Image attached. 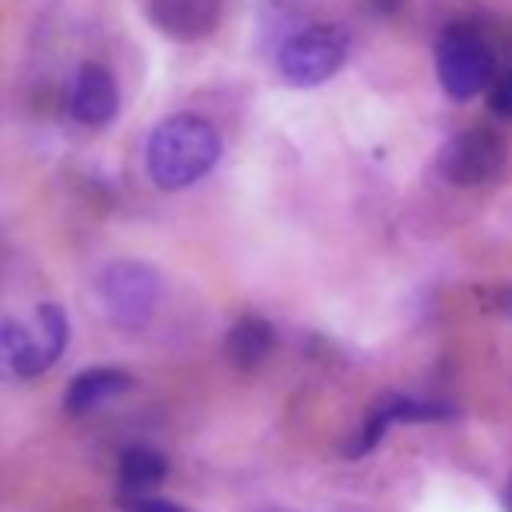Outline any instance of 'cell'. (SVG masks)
<instances>
[{
	"mask_svg": "<svg viewBox=\"0 0 512 512\" xmlns=\"http://www.w3.org/2000/svg\"><path fill=\"white\" fill-rule=\"evenodd\" d=\"M116 508L120 512H188L184 504H172L164 496H144V492H120L116 496Z\"/></svg>",
	"mask_w": 512,
	"mask_h": 512,
	"instance_id": "5bb4252c",
	"label": "cell"
},
{
	"mask_svg": "<svg viewBox=\"0 0 512 512\" xmlns=\"http://www.w3.org/2000/svg\"><path fill=\"white\" fill-rule=\"evenodd\" d=\"M504 140L492 128H460L456 136H448L440 144L436 168L444 180L460 184V188H476L488 184L500 168H504Z\"/></svg>",
	"mask_w": 512,
	"mask_h": 512,
	"instance_id": "5b68a950",
	"label": "cell"
},
{
	"mask_svg": "<svg viewBox=\"0 0 512 512\" xmlns=\"http://www.w3.org/2000/svg\"><path fill=\"white\" fill-rule=\"evenodd\" d=\"M272 344H276V332L264 316H240L224 336V356L236 368H256V364H264Z\"/></svg>",
	"mask_w": 512,
	"mask_h": 512,
	"instance_id": "8fae6325",
	"label": "cell"
},
{
	"mask_svg": "<svg viewBox=\"0 0 512 512\" xmlns=\"http://www.w3.org/2000/svg\"><path fill=\"white\" fill-rule=\"evenodd\" d=\"M508 512H512V500H508Z\"/></svg>",
	"mask_w": 512,
	"mask_h": 512,
	"instance_id": "2e32d148",
	"label": "cell"
},
{
	"mask_svg": "<svg viewBox=\"0 0 512 512\" xmlns=\"http://www.w3.org/2000/svg\"><path fill=\"white\" fill-rule=\"evenodd\" d=\"M116 108H120V88L112 80V72L104 64H80L76 76H72V88H68V112L72 120H80L84 128H104L116 120Z\"/></svg>",
	"mask_w": 512,
	"mask_h": 512,
	"instance_id": "8992f818",
	"label": "cell"
},
{
	"mask_svg": "<svg viewBox=\"0 0 512 512\" xmlns=\"http://www.w3.org/2000/svg\"><path fill=\"white\" fill-rule=\"evenodd\" d=\"M224 0H148V20L172 40H204L216 32Z\"/></svg>",
	"mask_w": 512,
	"mask_h": 512,
	"instance_id": "52a82bcc",
	"label": "cell"
},
{
	"mask_svg": "<svg viewBox=\"0 0 512 512\" xmlns=\"http://www.w3.org/2000/svg\"><path fill=\"white\" fill-rule=\"evenodd\" d=\"M220 160V136L212 128V120L192 116V112H176L164 116L144 144V168L148 180L164 192L188 188L200 176L212 172V164Z\"/></svg>",
	"mask_w": 512,
	"mask_h": 512,
	"instance_id": "6da1fadb",
	"label": "cell"
},
{
	"mask_svg": "<svg viewBox=\"0 0 512 512\" xmlns=\"http://www.w3.org/2000/svg\"><path fill=\"white\" fill-rule=\"evenodd\" d=\"M448 412H452V408H444V404H436V400L388 396V400H380V404L372 408V416H368L360 440L348 448V456H364V452H372V448L380 444V436H384L392 424H408V420H444Z\"/></svg>",
	"mask_w": 512,
	"mask_h": 512,
	"instance_id": "ba28073f",
	"label": "cell"
},
{
	"mask_svg": "<svg viewBox=\"0 0 512 512\" xmlns=\"http://www.w3.org/2000/svg\"><path fill=\"white\" fill-rule=\"evenodd\" d=\"M344 60H348V32L340 24H312V28L292 32L280 44L276 72H280V80H288L296 88H312V84H324L328 76H336Z\"/></svg>",
	"mask_w": 512,
	"mask_h": 512,
	"instance_id": "3957f363",
	"label": "cell"
},
{
	"mask_svg": "<svg viewBox=\"0 0 512 512\" xmlns=\"http://www.w3.org/2000/svg\"><path fill=\"white\" fill-rule=\"evenodd\" d=\"M132 384V376L124 368H112V364H100V368H84L68 380L64 388V412L68 416H88L96 412L100 404H108L112 396H120L124 388Z\"/></svg>",
	"mask_w": 512,
	"mask_h": 512,
	"instance_id": "9c48e42d",
	"label": "cell"
},
{
	"mask_svg": "<svg viewBox=\"0 0 512 512\" xmlns=\"http://www.w3.org/2000/svg\"><path fill=\"white\" fill-rule=\"evenodd\" d=\"M488 108L496 116H508L512 120V68L500 72V76H492V84H488Z\"/></svg>",
	"mask_w": 512,
	"mask_h": 512,
	"instance_id": "9a60e30c",
	"label": "cell"
},
{
	"mask_svg": "<svg viewBox=\"0 0 512 512\" xmlns=\"http://www.w3.org/2000/svg\"><path fill=\"white\" fill-rule=\"evenodd\" d=\"M164 476H168V460H164L156 448L136 444V448H128V452L120 456V484H124L128 492L152 488V484L164 480Z\"/></svg>",
	"mask_w": 512,
	"mask_h": 512,
	"instance_id": "7c38bea8",
	"label": "cell"
},
{
	"mask_svg": "<svg viewBox=\"0 0 512 512\" xmlns=\"http://www.w3.org/2000/svg\"><path fill=\"white\" fill-rule=\"evenodd\" d=\"M36 324H40L44 352H48V360L56 364V356H60L64 344H68V316H64V308H60V304H40V308H36Z\"/></svg>",
	"mask_w": 512,
	"mask_h": 512,
	"instance_id": "4fadbf2b",
	"label": "cell"
},
{
	"mask_svg": "<svg viewBox=\"0 0 512 512\" xmlns=\"http://www.w3.org/2000/svg\"><path fill=\"white\" fill-rule=\"evenodd\" d=\"M164 296V280L144 260H112L96 272V300L116 328H144Z\"/></svg>",
	"mask_w": 512,
	"mask_h": 512,
	"instance_id": "7a4b0ae2",
	"label": "cell"
},
{
	"mask_svg": "<svg viewBox=\"0 0 512 512\" xmlns=\"http://www.w3.org/2000/svg\"><path fill=\"white\" fill-rule=\"evenodd\" d=\"M492 72H496L492 48L476 28H464V24L444 28L436 44V76L452 100H472L480 88L492 84Z\"/></svg>",
	"mask_w": 512,
	"mask_h": 512,
	"instance_id": "277c9868",
	"label": "cell"
},
{
	"mask_svg": "<svg viewBox=\"0 0 512 512\" xmlns=\"http://www.w3.org/2000/svg\"><path fill=\"white\" fill-rule=\"evenodd\" d=\"M0 352H4L8 372L20 376V380H32L44 368H52V360L44 352V340H32V332L20 320H12V316L0 324Z\"/></svg>",
	"mask_w": 512,
	"mask_h": 512,
	"instance_id": "30bf717a",
	"label": "cell"
}]
</instances>
